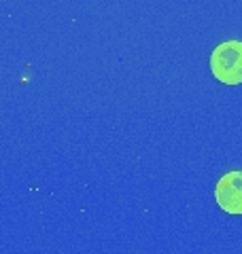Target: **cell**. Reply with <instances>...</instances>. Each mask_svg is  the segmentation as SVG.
<instances>
[{
  "instance_id": "cell-1",
  "label": "cell",
  "mask_w": 242,
  "mask_h": 254,
  "mask_svg": "<svg viewBox=\"0 0 242 254\" xmlns=\"http://www.w3.org/2000/svg\"><path fill=\"white\" fill-rule=\"evenodd\" d=\"M211 72L225 85L242 83V41L219 43L211 53Z\"/></svg>"
},
{
  "instance_id": "cell-2",
  "label": "cell",
  "mask_w": 242,
  "mask_h": 254,
  "mask_svg": "<svg viewBox=\"0 0 242 254\" xmlns=\"http://www.w3.org/2000/svg\"><path fill=\"white\" fill-rule=\"evenodd\" d=\"M215 199L228 214H242V170L223 174L215 187Z\"/></svg>"
}]
</instances>
